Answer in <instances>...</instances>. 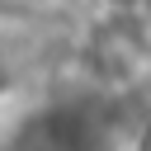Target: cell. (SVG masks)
<instances>
[{
	"mask_svg": "<svg viewBox=\"0 0 151 151\" xmlns=\"http://www.w3.org/2000/svg\"><path fill=\"white\" fill-rule=\"evenodd\" d=\"M85 127L90 123L76 109H47L19 132L14 151H85Z\"/></svg>",
	"mask_w": 151,
	"mask_h": 151,
	"instance_id": "2",
	"label": "cell"
},
{
	"mask_svg": "<svg viewBox=\"0 0 151 151\" xmlns=\"http://www.w3.org/2000/svg\"><path fill=\"white\" fill-rule=\"evenodd\" d=\"M137 151H151V118H146L142 132H137Z\"/></svg>",
	"mask_w": 151,
	"mask_h": 151,
	"instance_id": "3",
	"label": "cell"
},
{
	"mask_svg": "<svg viewBox=\"0 0 151 151\" xmlns=\"http://www.w3.org/2000/svg\"><path fill=\"white\" fill-rule=\"evenodd\" d=\"M90 66H94V76L104 80V85H123V80H132L137 71H142V61H146V38H142V28L127 19V14H113L94 38H90Z\"/></svg>",
	"mask_w": 151,
	"mask_h": 151,
	"instance_id": "1",
	"label": "cell"
}]
</instances>
